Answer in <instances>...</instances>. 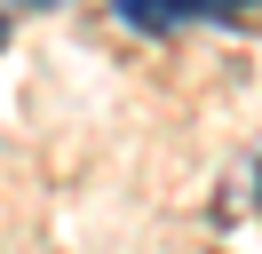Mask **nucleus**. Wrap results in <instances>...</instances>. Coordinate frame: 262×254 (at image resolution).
<instances>
[{"label":"nucleus","mask_w":262,"mask_h":254,"mask_svg":"<svg viewBox=\"0 0 262 254\" xmlns=\"http://www.w3.org/2000/svg\"><path fill=\"white\" fill-rule=\"evenodd\" d=\"M8 8H56V0H8Z\"/></svg>","instance_id":"f03ea898"},{"label":"nucleus","mask_w":262,"mask_h":254,"mask_svg":"<svg viewBox=\"0 0 262 254\" xmlns=\"http://www.w3.org/2000/svg\"><path fill=\"white\" fill-rule=\"evenodd\" d=\"M230 8H254V0H119L135 32H175L183 16H230Z\"/></svg>","instance_id":"f257e3e1"}]
</instances>
